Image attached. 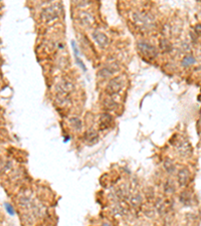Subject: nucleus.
<instances>
[{
    "label": "nucleus",
    "mask_w": 201,
    "mask_h": 226,
    "mask_svg": "<svg viewBox=\"0 0 201 226\" xmlns=\"http://www.w3.org/2000/svg\"><path fill=\"white\" fill-rule=\"evenodd\" d=\"M132 20L137 26L143 29H150L155 24V19L153 15L145 11H135L132 14Z\"/></svg>",
    "instance_id": "1"
},
{
    "label": "nucleus",
    "mask_w": 201,
    "mask_h": 226,
    "mask_svg": "<svg viewBox=\"0 0 201 226\" xmlns=\"http://www.w3.org/2000/svg\"><path fill=\"white\" fill-rule=\"evenodd\" d=\"M137 48L140 51V53H142L144 56H146L148 58H155L158 55V51H157L156 46H154L150 42H147L145 40H140L137 43Z\"/></svg>",
    "instance_id": "2"
},
{
    "label": "nucleus",
    "mask_w": 201,
    "mask_h": 226,
    "mask_svg": "<svg viewBox=\"0 0 201 226\" xmlns=\"http://www.w3.org/2000/svg\"><path fill=\"white\" fill-rule=\"evenodd\" d=\"M60 13V7L58 4H53V5H50L48 7L43 8V10L41 11V16L42 20L46 22L52 21L58 17V15Z\"/></svg>",
    "instance_id": "3"
},
{
    "label": "nucleus",
    "mask_w": 201,
    "mask_h": 226,
    "mask_svg": "<svg viewBox=\"0 0 201 226\" xmlns=\"http://www.w3.org/2000/svg\"><path fill=\"white\" fill-rule=\"evenodd\" d=\"M124 86H125V79L123 76H117V78L112 79L109 82L107 86V92L111 96L117 95L123 90Z\"/></svg>",
    "instance_id": "4"
},
{
    "label": "nucleus",
    "mask_w": 201,
    "mask_h": 226,
    "mask_svg": "<svg viewBox=\"0 0 201 226\" xmlns=\"http://www.w3.org/2000/svg\"><path fill=\"white\" fill-rule=\"evenodd\" d=\"M119 66L117 64H109L107 66L102 67L98 72V75L101 79H110L114 75L116 72H118Z\"/></svg>",
    "instance_id": "5"
},
{
    "label": "nucleus",
    "mask_w": 201,
    "mask_h": 226,
    "mask_svg": "<svg viewBox=\"0 0 201 226\" xmlns=\"http://www.w3.org/2000/svg\"><path fill=\"white\" fill-rule=\"evenodd\" d=\"M56 91H58V95H63V96H68L75 91V86L71 82L67 80H62L58 83L56 86Z\"/></svg>",
    "instance_id": "6"
},
{
    "label": "nucleus",
    "mask_w": 201,
    "mask_h": 226,
    "mask_svg": "<svg viewBox=\"0 0 201 226\" xmlns=\"http://www.w3.org/2000/svg\"><path fill=\"white\" fill-rule=\"evenodd\" d=\"M175 147L181 156H188L191 153V146L188 141L184 139H179L178 142L175 143Z\"/></svg>",
    "instance_id": "7"
},
{
    "label": "nucleus",
    "mask_w": 201,
    "mask_h": 226,
    "mask_svg": "<svg viewBox=\"0 0 201 226\" xmlns=\"http://www.w3.org/2000/svg\"><path fill=\"white\" fill-rule=\"evenodd\" d=\"M92 39L95 40L96 43L98 44L100 47H106L109 44V37L104 33V32L100 31V30H95L92 32Z\"/></svg>",
    "instance_id": "8"
},
{
    "label": "nucleus",
    "mask_w": 201,
    "mask_h": 226,
    "mask_svg": "<svg viewBox=\"0 0 201 226\" xmlns=\"http://www.w3.org/2000/svg\"><path fill=\"white\" fill-rule=\"evenodd\" d=\"M190 179V172L187 168H183L177 173V182L180 187L186 186Z\"/></svg>",
    "instance_id": "9"
},
{
    "label": "nucleus",
    "mask_w": 201,
    "mask_h": 226,
    "mask_svg": "<svg viewBox=\"0 0 201 226\" xmlns=\"http://www.w3.org/2000/svg\"><path fill=\"white\" fill-rule=\"evenodd\" d=\"M113 123H114V119H113L112 115L109 114V113H104L100 117V129L102 131H106L108 129H110Z\"/></svg>",
    "instance_id": "10"
},
{
    "label": "nucleus",
    "mask_w": 201,
    "mask_h": 226,
    "mask_svg": "<svg viewBox=\"0 0 201 226\" xmlns=\"http://www.w3.org/2000/svg\"><path fill=\"white\" fill-rule=\"evenodd\" d=\"M79 20L82 25L87 26V27H91L92 24L95 22L94 16H92L91 13H88L87 11H82L79 14Z\"/></svg>",
    "instance_id": "11"
},
{
    "label": "nucleus",
    "mask_w": 201,
    "mask_h": 226,
    "mask_svg": "<svg viewBox=\"0 0 201 226\" xmlns=\"http://www.w3.org/2000/svg\"><path fill=\"white\" fill-rule=\"evenodd\" d=\"M84 140L88 144H96L99 140V133L96 132L95 129H88L84 134Z\"/></svg>",
    "instance_id": "12"
},
{
    "label": "nucleus",
    "mask_w": 201,
    "mask_h": 226,
    "mask_svg": "<svg viewBox=\"0 0 201 226\" xmlns=\"http://www.w3.org/2000/svg\"><path fill=\"white\" fill-rule=\"evenodd\" d=\"M104 108H105V110H107L108 112H111V111H114L115 109L117 108V106H118V104H117L116 100L113 99V98H106L104 100Z\"/></svg>",
    "instance_id": "13"
},
{
    "label": "nucleus",
    "mask_w": 201,
    "mask_h": 226,
    "mask_svg": "<svg viewBox=\"0 0 201 226\" xmlns=\"http://www.w3.org/2000/svg\"><path fill=\"white\" fill-rule=\"evenodd\" d=\"M143 202V197L141 196L140 193H135L130 197V203L134 208H138L142 205Z\"/></svg>",
    "instance_id": "14"
},
{
    "label": "nucleus",
    "mask_w": 201,
    "mask_h": 226,
    "mask_svg": "<svg viewBox=\"0 0 201 226\" xmlns=\"http://www.w3.org/2000/svg\"><path fill=\"white\" fill-rule=\"evenodd\" d=\"M163 167L165 169V171H166L168 174H173V173H175V171H176L175 164L173 163V161L171 159H169V158H166L164 160Z\"/></svg>",
    "instance_id": "15"
},
{
    "label": "nucleus",
    "mask_w": 201,
    "mask_h": 226,
    "mask_svg": "<svg viewBox=\"0 0 201 226\" xmlns=\"http://www.w3.org/2000/svg\"><path fill=\"white\" fill-rule=\"evenodd\" d=\"M68 122H70V125H71V128L74 129L75 131H80L83 129L82 120H79V118H76V117H72V118H70Z\"/></svg>",
    "instance_id": "16"
},
{
    "label": "nucleus",
    "mask_w": 201,
    "mask_h": 226,
    "mask_svg": "<svg viewBox=\"0 0 201 226\" xmlns=\"http://www.w3.org/2000/svg\"><path fill=\"white\" fill-rule=\"evenodd\" d=\"M175 190H176V187H175L174 182H173L171 179H168L166 182L164 183V192L168 195H171L175 192Z\"/></svg>",
    "instance_id": "17"
},
{
    "label": "nucleus",
    "mask_w": 201,
    "mask_h": 226,
    "mask_svg": "<svg viewBox=\"0 0 201 226\" xmlns=\"http://www.w3.org/2000/svg\"><path fill=\"white\" fill-rule=\"evenodd\" d=\"M159 48L163 52H170L172 50V44L170 43V41L167 39H161L160 43H159Z\"/></svg>",
    "instance_id": "18"
},
{
    "label": "nucleus",
    "mask_w": 201,
    "mask_h": 226,
    "mask_svg": "<svg viewBox=\"0 0 201 226\" xmlns=\"http://www.w3.org/2000/svg\"><path fill=\"white\" fill-rule=\"evenodd\" d=\"M195 62H196V59L194 58V56L187 55V56H185V58L182 59V62H181V64H182L184 67H187V66H192V64H194Z\"/></svg>",
    "instance_id": "19"
},
{
    "label": "nucleus",
    "mask_w": 201,
    "mask_h": 226,
    "mask_svg": "<svg viewBox=\"0 0 201 226\" xmlns=\"http://www.w3.org/2000/svg\"><path fill=\"white\" fill-rule=\"evenodd\" d=\"M155 208H156V210L158 211L159 214H163V213L165 212V209H166V207H165V203H164V201H163L162 198L157 199L156 203H155Z\"/></svg>",
    "instance_id": "20"
},
{
    "label": "nucleus",
    "mask_w": 201,
    "mask_h": 226,
    "mask_svg": "<svg viewBox=\"0 0 201 226\" xmlns=\"http://www.w3.org/2000/svg\"><path fill=\"white\" fill-rule=\"evenodd\" d=\"M180 201L183 204H188V202L190 201V195H189L187 192H183L182 194L180 195Z\"/></svg>",
    "instance_id": "21"
},
{
    "label": "nucleus",
    "mask_w": 201,
    "mask_h": 226,
    "mask_svg": "<svg viewBox=\"0 0 201 226\" xmlns=\"http://www.w3.org/2000/svg\"><path fill=\"white\" fill-rule=\"evenodd\" d=\"M75 62H76V63L79 64V66L82 68L83 70H84V71H87V67H86V66H84V63L83 62V60L79 58V55H78V56H75Z\"/></svg>",
    "instance_id": "22"
},
{
    "label": "nucleus",
    "mask_w": 201,
    "mask_h": 226,
    "mask_svg": "<svg viewBox=\"0 0 201 226\" xmlns=\"http://www.w3.org/2000/svg\"><path fill=\"white\" fill-rule=\"evenodd\" d=\"M4 207H5L6 211L9 213L10 215H14L15 212H14V208L12 207V205H10L9 203H4Z\"/></svg>",
    "instance_id": "23"
},
{
    "label": "nucleus",
    "mask_w": 201,
    "mask_h": 226,
    "mask_svg": "<svg viewBox=\"0 0 201 226\" xmlns=\"http://www.w3.org/2000/svg\"><path fill=\"white\" fill-rule=\"evenodd\" d=\"M195 31L197 34H201V24H197L195 26Z\"/></svg>",
    "instance_id": "24"
},
{
    "label": "nucleus",
    "mask_w": 201,
    "mask_h": 226,
    "mask_svg": "<svg viewBox=\"0 0 201 226\" xmlns=\"http://www.w3.org/2000/svg\"><path fill=\"white\" fill-rule=\"evenodd\" d=\"M75 4L78 6H87V5H90L91 2H76Z\"/></svg>",
    "instance_id": "25"
},
{
    "label": "nucleus",
    "mask_w": 201,
    "mask_h": 226,
    "mask_svg": "<svg viewBox=\"0 0 201 226\" xmlns=\"http://www.w3.org/2000/svg\"><path fill=\"white\" fill-rule=\"evenodd\" d=\"M101 226H112V225H111L110 223H103Z\"/></svg>",
    "instance_id": "26"
}]
</instances>
